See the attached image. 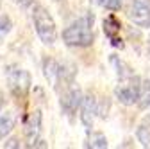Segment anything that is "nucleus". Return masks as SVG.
I'll list each match as a JSON object with an SVG mask.
<instances>
[{"label":"nucleus","mask_w":150,"mask_h":149,"mask_svg":"<svg viewBox=\"0 0 150 149\" xmlns=\"http://www.w3.org/2000/svg\"><path fill=\"white\" fill-rule=\"evenodd\" d=\"M93 22H95V16H93L91 13L81 16L79 20H75L73 24H70L63 31V42L68 47H79V49L91 47L93 42H95Z\"/></svg>","instance_id":"f257e3e1"},{"label":"nucleus","mask_w":150,"mask_h":149,"mask_svg":"<svg viewBox=\"0 0 150 149\" xmlns=\"http://www.w3.org/2000/svg\"><path fill=\"white\" fill-rule=\"evenodd\" d=\"M32 22H34V29L36 34L45 45H54L57 40V27L52 14L48 13L47 7H43L41 4H34L32 6Z\"/></svg>","instance_id":"f03ea898"},{"label":"nucleus","mask_w":150,"mask_h":149,"mask_svg":"<svg viewBox=\"0 0 150 149\" xmlns=\"http://www.w3.org/2000/svg\"><path fill=\"white\" fill-rule=\"evenodd\" d=\"M6 77H7V86L9 92L16 97V99H25L30 92V85H32V77L30 74L18 67V65H9L6 68Z\"/></svg>","instance_id":"7ed1b4c3"},{"label":"nucleus","mask_w":150,"mask_h":149,"mask_svg":"<svg viewBox=\"0 0 150 149\" xmlns=\"http://www.w3.org/2000/svg\"><path fill=\"white\" fill-rule=\"evenodd\" d=\"M139 88H141V77L138 74H130L127 77H120L118 85L115 86V97L123 106H134L139 97Z\"/></svg>","instance_id":"20e7f679"},{"label":"nucleus","mask_w":150,"mask_h":149,"mask_svg":"<svg viewBox=\"0 0 150 149\" xmlns=\"http://www.w3.org/2000/svg\"><path fill=\"white\" fill-rule=\"evenodd\" d=\"M82 101V90L71 83L68 85L66 88H63V94H61V99H59V104H61V111L64 115L71 117L75 111L79 110V104Z\"/></svg>","instance_id":"39448f33"},{"label":"nucleus","mask_w":150,"mask_h":149,"mask_svg":"<svg viewBox=\"0 0 150 149\" xmlns=\"http://www.w3.org/2000/svg\"><path fill=\"white\" fill-rule=\"evenodd\" d=\"M129 18L141 29L150 27V0H130L129 7Z\"/></svg>","instance_id":"423d86ee"},{"label":"nucleus","mask_w":150,"mask_h":149,"mask_svg":"<svg viewBox=\"0 0 150 149\" xmlns=\"http://www.w3.org/2000/svg\"><path fill=\"white\" fill-rule=\"evenodd\" d=\"M41 122H43V115H41L40 110H34L32 113L25 119L23 133H25L27 147H34V144L40 140V137H41Z\"/></svg>","instance_id":"0eeeda50"},{"label":"nucleus","mask_w":150,"mask_h":149,"mask_svg":"<svg viewBox=\"0 0 150 149\" xmlns=\"http://www.w3.org/2000/svg\"><path fill=\"white\" fill-rule=\"evenodd\" d=\"M79 110H81V122L84 128H93L95 124V119L98 115V101L93 94H82V101L79 104Z\"/></svg>","instance_id":"6e6552de"},{"label":"nucleus","mask_w":150,"mask_h":149,"mask_svg":"<svg viewBox=\"0 0 150 149\" xmlns=\"http://www.w3.org/2000/svg\"><path fill=\"white\" fill-rule=\"evenodd\" d=\"M120 31H122V24L115 14H109L104 18V32L107 40L111 42V45L116 49H123V40L120 38Z\"/></svg>","instance_id":"1a4fd4ad"},{"label":"nucleus","mask_w":150,"mask_h":149,"mask_svg":"<svg viewBox=\"0 0 150 149\" xmlns=\"http://www.w3.org/2000/svg\"><path fill=\"white\" fill-rule=\"evenodd\" d=\"M57 74H59V61H55L54 58H45L43 59V76L52 86H55V83H57Z\"/></svg>","instance_id":"9d476101"},{"label":"nucleus","mask_w":150,"mask_h":149,"mask_svg":"<svg viewBox=\"0 0 150 149\" xmlns=\"http://www.w3.org/2000/svg\"><path fill=\"white\" fill-rule=\"evenodd\" d=\"M14 113H11V111H6V113H2L0 111V140H4L14 128Z\"/></svg>","instance_id":"9b49d317"},{"label":"nucleus","mask_w":150,"mask_h":149,"mask_svg":"<svg viewBox=\"0 0 150 149\" xmlns=\"http://www.w3.org/2000/svg\"><path fill=\"white\" fill-rule=\"evenodd\" d=\"M136 138L143 147H150V117H145L143 122L136 128Z\"/></svg>","instance_id":"f8f14e48"},{"label":"nucleus","mask_w":150,"mask_h":149,"mask_svg":"<svg viewBox=\"0 0 150 149\" xmlns=\"http://www.w3.org/2000/svg\"><path fill=\"white\" fill-rule=\"evenodd\" d=\"M141 110L148 108L150 106V72L145 79H141V88H139V97H138V102H136Z\"/></svg>","instance_id":"ddd939ff"},{"label":"nucleus","mask_w":150,"mask_h":149,"mask_svg":"<svg viewBox=\"0 0 150 149\" xmlns=\"http://www.w3.org/2000/svg\"><path fill=\"white\" fill-rule=\"evenodd\" d=\"M109 61H111L112 67L116 68V76H118V79H120V77H127V76H130V74H134V70L130 68V67L120 58V56H115V54H112L111 58H109Z\"/></svg>","instance_id":"4468645a"},{"label":"nucleus","mask_w":150,"mask_h":149,"mask_svg":"<svg viewBox=\"0 0 150 149\" xmlns=\"http://www.w3.org/2000/svg\"><path fill=\"white\" fill-rule=\"evenodd\" d=\"M109 144H107V138L104 133L100 131H91L89 137H88V142H86V147H93V149H105Z\"/></svg>","instance_id":"2eb2a0df"},{"label":"nucleus","mask_w":150,"mask_h":149,"mask_svg":"<svg viewBox=\"0 0 150 149\" xmlns=\"http://www.w3.org/2000/svg\"><path fill=\"white\" fill-rule=\"evenodd\" d=\"M11 31H13V20L9 16H0V45L4 43Z\"/></svg>","instance_id":"dca6fc26"},{"label":"nucleus","mask_w":150,"mask_h":149,"mask_svg":"<svg viewBox=\"0 0 150 149\" xmlns=\"http://www.w3.org/2000/svg\"><path fill=\"white\" fill-rule=\"evenodd\" d=\"M97 4L104 9H109V11H120L123 0H97Z\"/></svg>","instance_id":"f3484780"},{"label":"nucleus","mask_w":150,"mask_h":149,"mask_svg":"<svg viewBox=\"0 0 150 149\" xmlns=\"http://www.w3.org/2000/svg\"><path fill=\"white\" fill-rule=\"evenodd\" d=\"M13 2L16 6H20L22 9H29V7H32L36 4V0H13Z\"/></svg>","instance_id":"a211bd4d"},{"label":"nucleus","mask_w":150,"mask_h":149,"mask_svg":"<svg viewBox=\"0 0 150 149\" xmlns=\"http://www.w3.org/2000/svg\"><path fill=\"white\" fill-rule=\"evenodd\" d=\"M4 147H20V142H18L16 138H11V140H7L4 144Z\"/></svg>","instance_id":"6ab92c4d"},{"label":"nucleus","mask_w":150,"mask_h":149,"mask_svg":"<svg viewBox=\"0 0 150 149\" xmlns=\"http://www.w3.org/2000/svg\"><path fill=\"white\" fill-rule=\"evenodd\" d=\"M2 108H4V94L0 92V111H2Z\"/></svg>","instance_id":"aec40b11"},{"label":"nucleus","mask_w":150,"mask_h":149,"mask_svg":"<svg viewBox=\"0 0 150 149\" xmlns=\"http://www.w3.org/2000/svg\"><path fill=\"white\" fill-rule=\"evenodd\" d=\"M146 50H148V54H150V34H148V40H146Z\"/></svg>","instance_id":"412c9836"},{"label":"nucleus","mask_w":150,"mask_h":149,"mask_svg":"<svg viewBox=\"0 0 150 149\" xmlns=\"http://www.w3.org/2000/svg\"><path fill=\"white\" fill-rule=\"evenodd\" d=\"M0 7H2V4H0Z\"/></svg>","instance_id":"4be33fe9"}]
</instances>
